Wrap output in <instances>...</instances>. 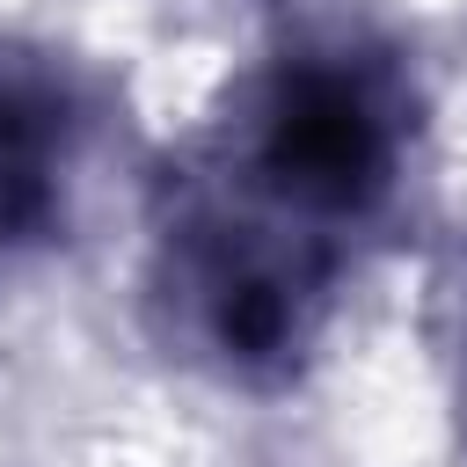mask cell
Listing matches in <instances>:
<instances>
[{"label": "cell", "instance_id": "obj_1", "mask_svg": "<svg viewBox=\"0 0 467 467\" xmlns=\"http://www.w3.org/2000/svg\"><path fill=\"white\" fill-rule=\"evenodd\" d=\"M423 80L365 7H285L146 212V336L226 394L292 387L401 219Z\"/></svg>", "mask_w": 467, "mask_h": 467}, {"label": "cell", "instance_id": "obj_2", "mask_svg": "<svg viewBox=\"0 0 467 467\" xmlns=\"http://www.w3.org/2000/svg\"><path fill=\"white\" fill-rule=\"evenodd\" d=\"M88 146H95L88 73L51 44L0 36V285L66 234Z\"/></svg>", "mask_w": 467, "mask_h": 467}, {"label": "cell", "instance_id": "obj_3", "mask_svg": "<svg viewBox=\"0 0 467 467\" xmlns=\"http://www.w3.org/2000/svg\"><path fill=\"white\" fill-rule=\"evenodd\" d=\"M460 416H467V343H460Z\"/></svg>", "mask_w": 467, "mask_h": 467}]
</instances>
